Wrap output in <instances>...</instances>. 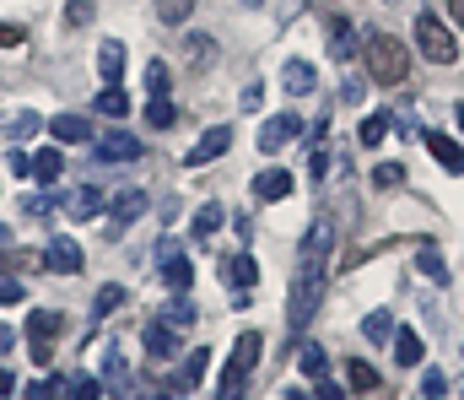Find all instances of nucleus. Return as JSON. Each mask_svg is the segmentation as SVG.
Instances as JSON below:
<instances>
[{
  "label": "nucleus",
  "mask_w": 464,
  "mask_h": 400,
  "mask_svg": "<svg viewBox=\"0 0 464 400\" xmlns=\"http://www.w3.org/2000/svg\"><path fill=\"white\" fill-rule=\"evenodd\" d=\"M16 44H27V27H16V22H0V49H16Z\"/></svg>",
  "instance_id": "obj_43"
},
{
  "label": "nucleus",
  "mask_w": 464,
  "mask_h": 400,
  "mask_svg": "<svg viewBox=\"0 0 464 400\" xmlns=\"http://www.w3.org/2000/svg\"><path fill=\"white\" fill-rule=\"evenodd\" d=\"M103 395H114V400H140V390H135V374H130V357L119 352V346H109L103 352Z\"/></svg>",
  "instance_id": "obj_5"
},
{
  "label": "nucleus",
  "mask_w": 464,
  "mask_h": 400,
  "mask_svg": "<svg viewBox=\"0 0 464 400\" xmlns=\"http://www.w3.org/2000/svg\"><path fill=\"white\" fill-rule=\"evenodd\" d=\"M22 292H27V287H16L11 276H0V308H5V303H22Z\"/></svg>",
  "instance_id": "obj_44"
},
{
  "label": "nucleus",
  "mask_w": 464,
  "mask_h": 400,
  "mask_svg": "<svg viewBox=\"0 0 464 400\" xmlns=\"http://www.w3.org/2000/svg\"><path fill=\"white\" fill-rule=\"evenodd\" d=\"M421 141H427V151H432L449 173H464V141H449L443 131H427Z\"/></svg>",
  "instance_id": "obj_16"
},
{
  "label": "nucleus",
  "mask_w": 464,
  "mask_h": 400,
  "mask_svg": "<svg viewBox=\"0 0 464 400\" xmlns=\"http://www.w3.org/2000/svg\"><path fill=\"white\" fill-rule=\"evenodd\" d=\"M54 390H60V374L49 385H27V400H54Z\"/></svg>",
  "instance_id": "obj_45"
},
{
  "label": "nucleus",
  "mask_w": 464,
  "mask_h": 400,
  "mask_svg": "<svg viewBox=\"0 0 464 400\" xmlns=\"http://www.w3.org/2000/svg\"><path fill=\"white\" fill-rule=\"evenodd\" d=\"M416 44H421V54H427L432 65H454V60H459V38L449 33V22H443L438 11H421V16H416Z\"/></svg>",
  "instance_id": "obj_4"
},
{
  "label": "nucleus",
  "mask_w": 464,
  "mask_h": 400,
  "mask_svg": "<svg viewBox=\"0 0 464 400\" xmlns=\"http://www.w3.org/2000/svg\"><path fill=\"white\" fill-rule=\"evenodd\" d=\"M124 109H130V98H124L119 87H103V93H98V114H109V120H119Z\"/></svg>",
  "instance_id": "obj_36"
},
{
  "label": "nucleus",
  "mask_w": 464,
  "mask_h": 400,
  "mask_svg": "<svg viewBox=\"0 0 464 400\" xmlns=\"http://www.w3.org/2000/svg\"><path fill=\"white\" fill-rule=\"evenodd\" d=\"M206 363H211V352H206V346H195V352H189V357H184V363L173 368V379H168V385H173L179 395H189V390H195V385L206 379Z\"/></svg>",
  "instance_id": "obj_12"
},
{
  "label": "nucleus",
  "mask_w": 464,
  "mask_h": 400,
  "mask_svg": "<svg viewBox=\"0 0 464 400\" xmlns=\"http://www.w3.org/2000/svg\"><path fill=\"white\" fill-rule=\"evenodd\" d=\"M297 363H303V374H308L314 385H319V379H330V357H324V346H303V357H297Z\"/></svg>",
  "instance_id": "obj_32"
},
{
  "label": "nucleus",
  "mask_w": 464,
  "mask_h": 400,
  "mask_svg": "<svg viewBox=\"0 0 464 400\" xmlns=\"http://www.w3.org/2000/svg\"><path fill=\"white\" fill-rule=\"evenodd\" d=\"M319 400H346V390H341V385H330V379H319Z\"/></svg>",
  "instance_id": "obj_47"
},
{
  "label": "nucleus",
  "mask_w": 464,
  "mask_h": 400,
  "mask_svg": "<svg viewBox=\"0 0 464 400\" xmlns=\"http://www.w3.org/2000/svg\"><path fill=\"white\" fill-rule=\"evenodd\" d=\"M65 22H71V27H87V22H92V0H71V5H65Z\"/></svg>",
  "instance_id": "obj_40"
},
{
  "label": "nucleus",
  "mask_w": 464,
  "mask_h": 400,
  "mask_svg": "<svg viewBox=\"0 0 464 400\" xmlns=\"http://www.w3.org/2000/svg\"><path fill=\"white\" fill-rule=\"evenodd\" d=\"M259 352H265V336H259V330H243V336L232 341V357H227L222 395H217V400H243V390H248V374H254V363H259Z\"/></svg>",
  "instance_id": "obj_3"
},
{
  "label": "nucleus",
  "mask_w": 464,
  "mask_h": 400,
  "mask_svg": "<svg viewBox=\"0 0 464 400\" xmlns=\"http://www.w3.org/2000/svg\"><path fill=\"white\" fill-rule=\"evenodd\" d=\"M5 239H11V233H5V228H0V244H5Z\"/></svg>",
  "instance_id": "obj_54"
},
{
  "label": "nucleus",
  "mask_w": 464,
  "mask_h": 400,
  "mask_svg": "<svg viewBox=\"0 0 464 400\" xmlns=\"http://www.w3.org/2000/svg\"><path fill=\"white\" fill-rule=\"evenodd\" d=\"M421 357H427V346H421V336H416V330L394 336V363H400V368H416Z\"/></svg>",
  "instance_id": "obj_28"
},
{
  "label": "nucleus",
  "mask_w": 464,
  "mask_h": 400,
  "mask_svg": "<svg viewBox=\"0 0 464 400\" xmlns=\"http://www.w3.org/2000/svg\"><path fill=\"white\" fill-rule=\"evenodd\" d=\"M157 319H168L173 330H195V319H200V314H195V303H189V298L179 292V298H173V303H168V308H162Z\"/></svg>",
  "instance_id": "obj_27"
},
{
  "label": "nucleus",
  "mask_w": 464,
  "mask_h": 400,
  "mask_svg": "<svg viewBox=\"0 0 464 400\" xmlns=\"http://www.w3.org/2000/svg\"><path fill=\"white\" fill-rule=\"evenodd\" d=\"M362 336H367L372 346H383V341H394V319H389L383 308H372V314L362 319Z\"/></svg>",
  "instance_id": "obj_29"
},
{
  "label": "nucleus",
  "mask_w": 464,
  "mask_h": 400,
  "mask_svg": "<svg viewBox=\"0 0 464 400\" xmlns=\"http://www.w3.org/2000/svg\"><path fill=\"white\" fill-rule=\"evenodd\" d=\"M259 98H265V87H259V82H248V87H243V109H259Z\"/></svg>",
  "instance_id": "obj_46"
},
{
  "label": "nucleus",
  "mask_w": 464,
  "mask_h": 400,
  "mask_svg": "<svg viewBox=\"0 0 464 400\" xmlns=\"http://www.w3.org/2000/svg\"><path fill=\"white\" fill-rule=\"evenodd\" d=\"M281 400H308V395H303V390H286V395H281Z\"/></svg>",
  "instance_id": "obj_52"
},
{
  "label": "nucleus",
  "mask_w": 464,
  "mask_h": 400,
  "mask_svg": "<svg viewBox=\"0 0 464 400\" xmlns=\"http://www.w3.org/2000/svg\"><path fill=\"white\" fill-rule=\"evenodd\" d=\"M140 336H146V352H151V357H173V352H179V330H173L168 319H151Z\"/></svg>",
  "instance_id": "obj_19"
},
{
  "label": "nucleus",
  "mask_w": 464,
  "mask_h": 400,
  "mask_svg": "<svg viewBox=\"0 0 464 400\" xmlns=\"http://www.w3.org/2000/svg\"><path fill=\"white\" fill-rule=\"evenodd\" d=\"M222 222H227V211H222L217 200H206V206L195 211V222H189V244H206V239H211Z\"/></svg>",
  "instance_id": "obj_22"
},
{
  "label": "nucleus",
  "mask_w": 464,
  "mask_h": 400,
  "mask_svg": "<svg viewBox=\"0 0 464 400\" xmlns=\"http://www.w3.org/2000/svg\"><path fill=\"white\" fill-rule=\"evenodd\" d=\"M454 114H459V131H464V103H459V109H454Z\"/></svg>",
  "instance_id": "obj_53"
},
{
  "label": "nucleus",
  "mask_w": 464,
  "mask_h": 400,
  "mask_svg": "<svg viewBox=\"0 0 464 400\" xmlns=\"http://www.w3.org/2000/svg\"><path fill=\"white\" fill-rule=\"evenodd\" d=\"M38 125H44V120H38L33 109H16L11 120H0V131H5V135H16V141H22V135H33Z\"/></svg>",
  "instance_id": "obj_33"
},
{
  "label": "nucleus",
  "mask_w": 464,
  "mask_h": 400,
  "mask_svg": "<svg viewBox=\"0 0 464 400\" xmlns=\"http://www.w3.org/2000/svg\"><path fill=\"white\" fill-rule=\"evenodd\" d=\"M60 173H65V157H60V141H54L49 151H33V179H38V184H60Z\"/></svg>",
  "instance_id": "obj_23"
},
{
  "label": "nucleus",
  "mask_w": 464,
  "mask_h": 400,
  "mask_svg": "<svg viewBox=\"0 0 464 400\" xmlns=\"http://www.w3.org/2000/svg\"><path fill=\"white\" fill-rule=\"evenodd\" d=\"M222 276H227V287H237L232 298L248 303V287L259 281V266H254V255H227V260H222Z\"/></svg>",
  "instance_id": "obj_10"
},
{
  "label": "nucleus",
  "mask_w": 464,
  "mask_h": 400,
  "mask_svg": "<svg viewBox=\"0 0 464 400\" xmlns=\"http://www.w3.org/2000/svg\"><path fill=\"white\" fill-rule=\"evenodd\" d=\"M383 135H389V120H383V114H372V120H362V146H378Z\"/></svg>",
  "instance_id": "obj_37"
},
{
  "label": "nucleus",
  "mask_w": 464,
  "mask_h": 400,
  "mask_svg": "<svg viewBox=\"0 0 464 400\" xmlns=\"http://www.w3.org/2000/svg\"><path fill=\"white\" fill-rule=\"evenodd\" d=\"M351 54H356V27L346 16H335L330 22V60H351Z\"/></svg>",
  "instance_id": "obj_25"
},
{
  "label": "nucleus",
  "mask_w": 464,
  "mask_h": 400,
  "mask_svg": "<svg viewBox=\"0 0 464 400\" xmlns=\"http://www.w3.org/2000/svg\"><path fill=\"white\" fill-rule=\"evenodd\" d=\"M168 82H173V71H168L162 60H151V65H146V93H151V98H168Z\"/></svg>",
  "instance_id": "obj_34"
},
{
  "label": "nucleus",
  "mask_w": 464,
  "mask_h": 400,
  "mask_svg": "<svg viewBox=\"0 0 464 400\" xmlns=\"http://www.w3.org/2000/svg\"><path fill=\"white\" fill-rule=\"evenodd\" d=\"M421 395L443 400V395H449V374H427V379H421Z\"/></svg>",
  "instance_id": "obj_42"
},
{
  "label": "nucleus",
  "mask_w": 464,
  "mask_h": 400,
  "mask_svg": "<svg viewBox=\"0 0 464 400\" xmlns=\"http://www.w3.org/2000/svg\"><path fill=\"white\" fill-rule=\"evenodd\" d=\"M71 400H103V379H92V374L76 379V385H71Z\"/></svg>",
  "instance_id": "obj_39"
},
{
  "label": "nucleus",
  "mask_w": 464,
  "mask_h": 400,
  "mask_svg": "<svg viewBox=\"0 0 464 400\" xmlns=\"http://www.w3.org/2000/svg\"><path fill=\"white\" fill-rule=\"evenodd\" d=\"M189 11H195V0H157V16H162L168 27H179V22H189Z\"/></svg>",
  "instance_id": "obj_35"
},
{
  "label": "nucleus",
  "mask_w": 464,
  "mask_h": 400,
  "mask_svg": "<svg viewBox=\"0 0 464 400\" xmlns=\"http://www.w3.org/2000/svg\"><path fill=\"white\" fill-rule=\"evenodd\" d=\"M98 157H103V162H135V157H140V141L130 131H103L98 135Z\"/></svg>",
  "instance_id": "obj_11"
},
{
  "label": "nucleus",
  "mask_w": 464,
  "mask_h": 400,
  "mask_svg": "<svg viewBox=\"0 0 464 400\" xmlns=\"http://www.w3.org/2000/svg\"><path fill=\"white\" fill-rule=\"evenodd\" d=\"M400 179H405V168H400V162H383V168L372 173V184H378V190H394Z\"/></svg>",
  "instance_id": "obj_41"
},
{
  "label": "nucleus",
  "mask_w": 464,
  "mask_h": 400,
  "mask_svg": "<svg viewBox=\"0 0 464 400\" xmlns=\"http://www.w3.org/2000/svg\"><path fill=\"white\" fill-rule=\"evenodd\" d=\"M11 346H16V330H11V325H0V352H11Z\"/></svg>",
  "instance_id": "obj_49"
},
{
  "label": "nucleus",
  "mask_w": 464,
  "mask_h": 400,
  "mask_svg": "<svg viewBox=\"0 0 464 400\" xmlns=\"http://www.w3.org/2000/svg\"><path fill=\"white\" fill-rule=\"evenodd\" d=\"M243 5H259V0H243Z\"/></svg>",
  "instance_id": "obj_55"
},
{
  "label": "nucleus",
  "mask_w": 464,
  "mask_h": 400,
  "mask_svg": "<svg viewBox=\"0 0 464 400\" xmlns=\"http://www.w3.org/2000/svg\"><path fill=\"white\" fill-rule=\"evenodd\" d=\"M119 308H124V287H119V281L98 287V298H92V319H109V314H119Z\"/></svg>",
  "instance_id": "obj_30"
},
{
  "label": "nucleus",
  "mask_w": 464,
  "mask_h": 400,
  "mask_svg": "<svg viewBox=\"0 0 464 400\" xmlns=\"http://www.w3.org/2000/svg\"><path fill=\"white\" fill-rule=\"evenodd\" d=\"M146 125H151V131H173V125H179V109H173L168 98H151V103H146Z\"/></svg>",
  "instance_id": "obj_31"
},
{
  "label": "nucleus",
  "mask_w": 464,
  "mask_h": 400,
  "mask_svg": "<svg viewBox=\"0 0 464 400\" xmlns=\"http://www.w3.org/2000/svg\"><path fill=\"white\" fill-rule=\"evenodd\" d=\"M5 168H11L16 179H27V173H33V151H22V146H11V151H5Z\"/></svg>",
  "instance_id": "obj_38"
},
{
  "label": "nucleus",
  "mask_w": 464,
  "mask_h": 400,
  "mask_svg": "<svg viewBox=\"0 0 464 400\" xmlns=\"http://www.w3.org/2000/svg\"><path fill=\"white\" fill-rule=\"evenodd\" d=\"M346 379H351V390H356V395H367V400H389V390L378 385V368H367L362 357H351V363H346Z\"/></svg>",
  "instance_id": "obj_17"
},
{
  "label": "nucleus",
  "mask_w": 464,
  "mask_h": 400,
  "mask_svg": "<svg viewBox=\"0 0 464 400\" xmlns=\"http://www.w3.org/2000/svg\"><path fill=\"white\" fill-rule=\"evenodd\" d=\"M330 255H335V222L319 217L297 249V270H292V298H286V330L303 336L308 319L319 314V298H324V281H330Z\"/></svg>",
  "instance_id": "obj_1"
},
{
  "label": "nucleus",
  "mask_w": 464,
  "mask_h": 400,
  "mask_svg": "<svg viewBox=\"0 0 464 400\" xmlns=\"http://www.w3.org/2000/svg\"><path fill=\"white\" fill-rule=\"evenodd\" d=\"M227 146H232V125H211V131H206L195 146H189V151H184V162H189V168H206V162H217Z\"/></svg>",
  "instance_id": "obj_8"
},
{
  "label": "nucleus",
  "mask_w": 464,
  "mask_h": 400,
  "mask_svg": "<svg viewBox=\"0 0 464 400\" xmlns=\"http://www.w3.org/2000/svg\"><path fill=\"white\" fill-rule=\"evenodd\" d=\"M367 76L378 87H400L411 76V54H405V44L394 33H372L367 38Z\"/></svg>",
  "instance_id": "obj_2"
},
{
  "label": "nucleus",
  "mask_w": 464,
  "mask_h": 400,
  "mask_svg": "<svg viewBox=\"0 0 464 400\" xmlns=\"http://www.w3.org/2000/svg\"><path fill=\"white\" fill-rule=\"evenodd\" d=\"M49 135H54L60 146H82V141H92V120H87V114H54V120H49Z\"/></svg>",
  "instance_id": "obj_14"
},
{
  "label": "nucleus",
  "mask_w": 464,
  "mask_h": 400,
  "mask_svg": "<svg viewBox=\"0 0 464 400\" xmlns=\"http://www.w3.org/2000/svg\"><path fill=\"white\" fill-rule=\"evenodd\" d=\"M286 195H292V173L286 168H265L254 179V200H286Z\"/></svg>",
  "instance_id": "obj_18"
},
{
  "label": "nucleus",
  "mask_w": 464,
  "mask_h": 400,
  "mask_svg": "<svg viewBox=\"0 0 464 400\" xmlns=\"http://www.w3.org/2000/svg\"><path fill=\"white\" fill-rule=\"evenodd\" d=\"M140 400H184V395H179V390L168 385V390H151V395H140Z\"/></svg>",
  "instance_id": "obj_50"
},
{
  "label": "nucleus",
  "mask_w": 464,
  "mask_h": 400,
  "mask_svg": "<svg viewBox=\"0 0 464 400\" xmlns=\"http://www.w3.org/2000/svg\"><path fill=\"white\" fill-rule=\"evenodd\" d=\"M98 76H103V87H119V76H124V44H119V38H103V49H98Z\"/></svg>",
  "instance_id": "obj_21"
},
{
  "label": "nucleus",
  "mask_w": 464,
  "mask_h": 400,
  "mask_svg": "<svg viewBox=\"0 0 464 400\" xmlns=\"http://www.w3.org/2000/svg\"><path fill=\"white\" fill-rule=\"evenodd\" d=\"M297 131H303L297 114H276V120H265V125H259V151H281Z\"/></svg>",
  "instance_id": "obj_13"
},
{
  "label": "nucleus",
  "mask_w": 464,
  "mask_h": 400,
  "mask_svg": "<svg viewBox=\"0 0 464 400\" xmlns=\"http://www.w3.org/2000/svg\"><path fill=\"white\" fill-rule=\"evenodd\" d=\"M416 270H421L427 281H443V287H449V260L438 255L432 239H416Z\"/></svg>",
  "instance_id": "obj_20"
},
{
  "label": "nucleus",
  "mask_w": 464,
  "mask_h": 400,
  "mask_svg": "<svg viewBox=\"0 0 464 400\" xmlns=\"http://www.w3.org/2000/svg\"><path fill=\"white\" fill-rule=\"evenodd\" d=\"M281 87H286L292 98H308V93L319 87V71H314L308 60H286V65H281Z\"/></svg>",
  "instance_id": "obj_15"
},
{
  "label": "nucleus",
  "mask_w": 464,
  "mask_h": 400,
  "mask_svg": "<svg viewBox=\"0 0 464 400\" xmlns=\"http://www.w3.org/2000/svg\"><path fill=\"white\" fill-rule=\"evenodd\" d=\"M157 260H162V281H168L173 292H189V287H195V266H189V255L179 249V239H162Z\"/></svg>",
  "instance_id": "obj_6"
},
{
  "label": "nucleus",
  "mask_w": 464,
  "mask_h": 400,
  "mask_svg": "<svg viewBox=\"0 0 464 400\" xmlns=\"http://www.w3.org/2000/svg\"><path fill=\"white\" fill-rule=\"evenodd\" d=\"M60 330H65L60 314H49V308H33V314H27V336H33V341H54Z\"/></svg>",
  "instance_id": "obj_26"
},
{
  "label": "nucleus",
  "mask_w": 464,
  "mask_h": 400,
  "mask_svg": "<svg viewBox=\"0 0 464 400\" xmlns=\"http://www.w3.org/2000/svg\"><path fill=\"white\" fill-rule=\"evenodd\" d=\"M449 16H454V27H464V0H449Z\"/></svg>",
  "instance_id": "obj_51"
},
{
  "label": "nucleus",
  "mask_w": 464,
  "mask_h": 400,
  "mask_svg": "<svg viewBox=\"0 0 464 400\" xmlns=\"http://www.w3.org/2000/svg\"><path fill=\"white\" fill-rule=\"evenodd\" d=\"M65 211H71L76 222H92V217L103 211V195H98L92 184H82V190H71V200H65Z\"/></svg>",
  "instance_id": "obj_24"
},
{
  "label": "nucleus",
  "mask_w": 464,
  "mask_h": 400,
  "mask_svg": "<svg viewBox=\"0 0 464 400\" xmlns=\"http://www.w3.org/2000/svg\"><path fill=\"white\" fill-rule=\"evenodd\" d=\"M82 266H87V255H82V244H76V239H49V249H44V270L76 276Z\"/></svg>",
  "instance_id": "obj_9"
},
{
  "label": "nucleus",
  "mask_w": 464,
  "mask_h": 400,
  "mask_svg": "<svg viewBox=\"0 0 464 400\" xmlns=\"http://www.w3.org/2000/svg\"><path fill=\"white\" fill-rule=\"evenodd\" d=\"M140 211H146V190H119L114 200H109V239H119Z\"/></svg>",
  "instance_id": "obj_7"
},
{
  "label": "nucleus",
  "mask_w": 464,
  "mask_h": 400,
  "mask_svg": "<svg viewBox=\"0 0 464 400\" xmlns=\"http://www.w3.org/2000/svg\"><path fill=\"white\" fill-rule=\"evenodd\" d=\"M11 390H16V374H11V368H0V395H11Z\"/></svg>",
  "instance_id": "obj_48"
}]
</instances>
